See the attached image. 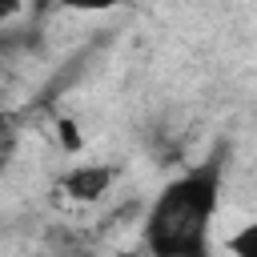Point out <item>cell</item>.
<instances>
[{"mask_svg": "<svg viewBox=\"0 0 257 257\" xmlns=\"http://www.w3.org/2000/svg\"><path fill=\"white\" fill-rule=\"evenodd\" d=\"M20 4H24V0H0V24H8V20L20 12Z\"/></svg>", "mask_w": 257, "mask_h": 257, "instance_id": "5", "label": "cell"}, {"mask_svg": "<svg viewBox=\"0 0 257 257\" xmlns=\"http://www.w3.org/2000/svg\"><path fill=\"white\" fill-rule=\"evenodd\" d=\"M56 4L76 8V12H108V8H116L120 0H56Z\"/></svg>", "mask_w": 257, "mask_h": 257, "instance_id": "4", "label": "cell"}, {"mask_svg": "<svg viewBox=\"0 0 257 257\" xmlns=\"http://www.w3.org/2000/svg\"><path fill=\"white\" fill-rule=\"evenodd\" d=\"M56 133H60V145H64L68 153H76V149H80V133H76V120H68V116H60V124H56Z\"/></svg>", "mask_w": 257, "mask_h": 257, "instance_id": "3", "label": "cell"}, {"mask_svg": "<svg viewBox=\"0 0 257 257\" xmlns=\"http://www.w3.org/2000/svg\"><path fill=\"white\" fill-rule=\"evenodd\" d=\"M116 181V169L112 165H72L64 177H60V193L68 201H100L108 193V185Z\"/></svg>", "mask_w": 257, "mask_h": 257, "instance_id": "2", "label": "cell"}, {"mask_svg": "<svg viewBox=\"0 0 257 257\" xmlns=\"http://www.w3.org/2000/svg\"><path fill=\"white\" fill-rule=\"evenodd\" d=\"M229 149H213L205 161L173 177L145 217V249L157 257H201L209 249V221L221 205Z\"/></svg>", "mask_w": 257, "mask_h": 257, "instance_id": "1", "label": "cell"}]
</instances>
